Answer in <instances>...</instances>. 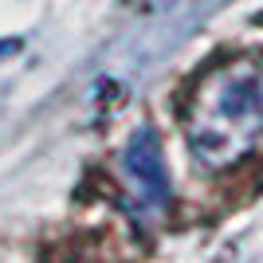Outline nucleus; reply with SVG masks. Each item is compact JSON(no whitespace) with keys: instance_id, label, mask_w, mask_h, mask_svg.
I'll use <instances>...</instances> for the list:
<instances>
[{"instance_id":"nucleus-1","label":"nucleus","mask_w":263,"mask_h":263,"mask_svg":"<svg viewBox=\"0 0 263 263\" xmlns=\"http://www.w3.org/2000/svg\"><path fill=\"white\" fill-rule=\"evenodd\" d=\"M189 149L209 169L243 161L263 142V59L240 55L200 75L185 114Z\"/></svg>"},{"instance_id":"nucleus-2","label":"nucleus","mask_w":263,"mask_h":263,"mask_svg":"<svg viewBox=\"0 0 263 263\" xmlns=\"http://www.w3.org/2000/svg\"><path fill=\"white\" fill-rule=\"evenodd\" d=\"M122 181L130 193V209L142 220H157L169 200H173V181L165 169V149L154 126H142L130 134V142L122 149Z\"/></svg>"},{"instance_id":"nucleus-3","label":"nucleus","mask_w":263,"mask_h":263,"mask_svg":"<svg viewBox=\"0 0 263 263\" xmlns=\"http://www.w3.org/2000/svg\"><path fill=\"white\" fill-rule=\"evenodd\" d=\"M130 4H138V8H165L169 0H130Z\"/></svg>"},{"instance_id":"nucleus-4","label":"nucleus","mask_w":263,"mask_h":263,"mask_svg":"<svg viewBox=\"0 0 263 263\" xmlns=\"http://www.w3.org/2000/svg\"><path fill=\"white\" fill-rule=\"evenodd\" d=\"M259 24H263V16H259Z\"/></svg>"}]
</instances>
